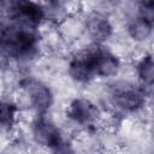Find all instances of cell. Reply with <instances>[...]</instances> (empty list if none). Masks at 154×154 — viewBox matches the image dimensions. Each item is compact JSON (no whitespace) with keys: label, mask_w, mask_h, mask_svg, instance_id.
<instances>
[{"label":"cell","mask_w":154,"mask_h":154,"mask_svg":"<svg viewBox=\"0 0 154 154\" xmlns=\"http://www.w3.org/2000/svg\"><path fill=\"white\" fill-rule=\"evenodd\" d=\"M37 37L34 28L12 23L2 26L1 48L2 53L14 59H28L36 51Z\"/></svg>","instance_id":"1"},{"label":"cell","mask_w":154,"mask_h":154,"mask_svg":"<svg viewBox=\"0 0 154 154\" xmlns=\"http://www.w3.org/2000/svg\"><path fill=\"white\" fill-rule=\"evenodd\" d=\"M34 136L36 141L51 148L55 154H69L70 144L64 141L59 130L43 116L37 118L34 124Z\"/></svg>","instance_id":"2"},{"label":"cell","mask_w":154,"mask_h":154,"mask_svg":"<svg viewBox=\"0 0 154 154\" xmlns=\"http://www.w3.org/2000/svg\"><path fill=\"white\" fill-rule=\"evenodd\" d=\"M8 16L14 23L35 29L43 18V10L31 1H14L10 4Z\"/></svg>","instance_id":"3"},{"label":"cell","mask_w":154,"mask_h":154,"mask_svg":"<svg viewBox=\"0 0 154 154\" xmlns=\"http://www.w3.org/2000/svg\"><path fill=\"white\" fill-rule=\"evenodd\" d=\"M70 76L78 82H88L91 79L95 72V61H94V49L89 48L79 54H77L69 65Z\"/></svg>","instance_id":"4"},{"label":"cell","mask_w":154,"mask_h":154,"mask_svg":"<svg viewBox=\"0 0 154 154\" xmlns=\"http://www.w3.org/2000/svg\"><path fill=\"white\" fill-rule=\"evenodd\" d=\"M112 100L113 102L122 109L128 112H135L141 108L146 101L143 93L130 85H120L116 87L112 91Z\"/></svg>","instance_id":"5"},{"label":"cell","mask_w":154,"mask_h":154,"mask_svg":"<svg viewBox=\"0 0 154 154\" xmlns=\"http://www.w3.org/2000/svg\"><path fill=\"white\" fill-rule=\"evenodd\" d=\"M24 88L26 89L31 105L40 113H43L45 111L49 108L52 103V94H51V90L46 85H43L40 82L30 79L24 83Z\"/></svg>","instance_id":"6"},{"label":"cell","mask_w":154,"mask_h":154,"mask_svg":"<svg viewBox=\"0 0 154 154\" xmlns=\"http://www.w3.org/2000/svg\"><path fill=\"white\" fill-rule=\"evenodd\" d=\"M97 114L99 111L96 106L85 99L73 100L67 108V116L78 124L90 123L97 117Z\"/></svg>","instance_id":"7"},{"label":"cell","mask_w":154,"mask_h":154,"mask_svg":"<svg viewBox=\"0 0 154 154\" xmlns=\"http://www.w3.org/2000/svg\"><path fill=\"white\" fill-rule=\"evenodd\" d=\"M94 57H95V71L97 76H113L117 73L119 69L118 59L103 49L102 47H94Z\"/></svg>","instance_id":"8"},{"label":"cell","mask_w":154,"mask_h":154,"mask_svg":"<svg viewBox=\"0 0 154 154\" xmlns=\"http://www.w3.org/2000/svg\"><path fill=\"white\" fill-rule=\"evenodd\" d=\"M87 31L96 42L107 40L112 34V25L107 17L100 13H93L87 20Z\"/></svg>","instance_id":"9"},{"label":"cell","mask_w":154,"mask_h":154,"mask_svg":"<svg viewBox=\"0 0 154 154\" xmlns=\"http://www.w3.org/2000/svg\"><path fill=\"white\" fill-rule=\"evenodd\" d=\"M153 26L154 23L148 20L147 18L142 17V16H137L136 18H134L129 25H128V31L129 35L136 40V41H143L146 38H148L153 31Z\"/></svg>","instance_id":"10"},{"label":"cell","mask_w":154,"mask_h":154,"mask_svg":"<svg viewBox=\"0 0 154 154\" xmlns=\"http://www.w3.org/2000/svg\"><path fill=\"white\" fill-rule=\"evenodd\" d=\"M137 73L141 81L146 84H154V57L146 55L137 65Z\"/></svg>","instance_id":"11"},{"label":"cell","mask_w":154,"mask_h":154,"mask_svg":"<svg viewBox=\"0 0 154 154\" xmlns=\"http://www.w3.org/2000/svg\"><path fill=\"white\" fill-rule=\"evenodd\" d=\"M17 107L14 103L6 101L1 105V125L4 129H10L16 119Z\"/></svg>","instance_id":"12"}]
</instances>
